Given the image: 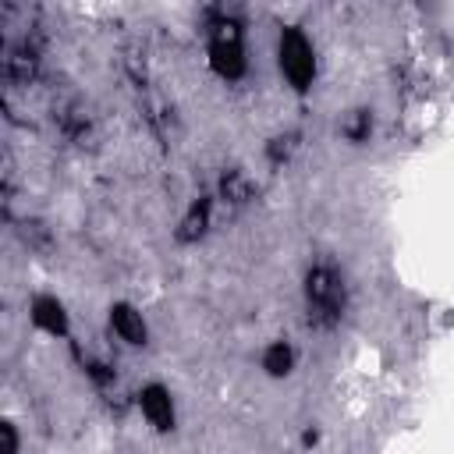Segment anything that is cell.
<instances>
[{
  "label": "cell",
  "instance_id": "6da1fadb",
  "mask_svg": "<svg viewBox=\"0 0 454 454\" xmlns=\"http://www.w3.org/2000/svg\"><path fill=\"white\" fill-rule=\"evenodd\" d=\"M305 294H309V316L316 323H333L340 316V305H344V287H340V277L330 270V266H316L305 280Z\"/></svg>",
  "mask_w": 454,
  "mask_h": 454
},
{
  "label": "cell",
  "instance_id": "7a4b0ae2",
  "mask_svg": "<svg viewBox=\"0 0 454 454\" xmlns=\"http://www.w3.org/2000/svg\"><path fill=\"white\" fill-rule=\"evenodd\" d=\"M280 71L284 78L294 85V89H305L316 74V57H312V46L309 39L298 32V28H287L280 35Z\"/></svg>",
  "mask_w": 454,
  "mask_h": 454
},
{
  "label": "cell",
  "instance_id": "3957f363",
  "mask_svg": "<svg viewBox=\"0 0 454 454\" xmlns=\"http://www.w3.org/2000/svg\"><path fill=\"white\" fill-rule=\"evenodd\" d=\"M213 67L227 78H238L245 60H241V43H238V28L231 21H220L216 25V35H213Z\"/></svg>",
  "mask_w": 454,
  "mask_h": 454
},
{
  "label": "cell",
  "instance_id": "277c9868",
  "mask_svg": "<svg viewBox=\"0 0 454 454\" xmlns=\"http://www.w3.org/2000/svg\"><path fill=\"white\" fill-rule=\"evenodd\" d=\"M142 415L149 419V426L156 429H170L174 426V404L170 394L163 387H145L142 390Z\"/></svg>",
  "mask_w": 454,
  "mask_h": 454
},
{
  "label": "cell",
  "instance_id": "5b68a950",
  "mask_svg": "<svg viewBox=\"0 0 454 454\" xmlns=\"http://www.w3.org/2000/svg\"><path fill=\"white\" fill-rule=\"evenodd\" d=\"M110 326H114V333H117L121 340H128V344H145V323H142V316H138L131 305H114V309H110Z\"/></svg>",
  "mask_w": 454,
  "mask_h": 454
},
{
  "label": "cell",
  "instance_id": "8992f818",
  "mask_svg": "<svg viewBox=\"0 0 454 454\" xmlns=\"http://www.w3.org/2000/svg\"><path fill=\"white\" fill-rule=\"evenodd\" d=\"M32 319H35L43 330H50V333H64V309H60L53 298H35Z\"/></svg>",
  "mask_w": 454,
  "mask_h": 454
},
{
  "label": "cell",
  "instance_id": "52a82bcc",
  "mask_svg": "<svg viewBox=\"0 0 454 454\" xmlns=\"http://www.w3.org/2000/svg\"><path fill=\"white\" fill-rule=\"evenodd\" d=\"M220 192H223V199H231V202H248L252 192H255V184H252L248 174H241V170H227L223 181H220Z\"/></svg>",
  "mask_w": 454,
  "mask_h": 454
},
{
  "label": "cell",
  "instance_id": "ba28073f",
  "mask_svg": "<svg viewBox=\"0 0 454 454\" xmlns=\"http://www.w3.org/2000/svg\"><path fill=\"white\" fill-rule=\"evenodd\" d=\"M369 131H372V117H369V110H351V114L340 121V135H344L348 142H365Z\"/></svg>",
  "mask_w": 454,
  "mask_h": 454
},
{
  "label": "cell",
  "instance_id": "9c48e42d",
  "mask_svg": "<svg viewBox=\"0 0 454 454\" xmlns=\"http://www.w3.org/2000/svg\"><path fill=\"white\" fill-rule=\"evenodd\" d=\"M262 369L273 372V376H284L291 369V348L287 344H270L266 355H262Z\"/></svg>",
  "mask_w": 454,
  "mask_h": 454
},
{
  "label": "cell",
  "instance_id": "30bf717a",
  "mask_svg": "<svg viewBox=\"0 0 454 454\" xmlns=\"http://www.w3.org/2000/svg\"><path fill=\"white\" fill-rule=\"evenodd\" d=\"M206 220H209V206H206V202H195V206L188 209L184 223H181V238H184V241H188V238H199V234L206 231Z\"/></svg>",
  "mask_w": 454,
  "mask_h": 454
},
{
  "label": "cell",
  "instance_id": "8fae6325",
  "mask_svg": "<svg viewBox=\"0 0 454 454\" xmlns=\"http://www.w3.org/2000/svg\"><path fill=\"white\" fill-rule=\"evenodd\" d=\"M18 450V440H14V426L4 422V454H14Z\"/></svg>",
  "mask_w": 454,
  "mask_h": 454
}]
</instances>
